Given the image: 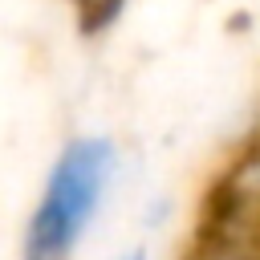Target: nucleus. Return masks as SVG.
<instances>
[{
    "label": "nucleus",
    "mask_w": 260,
    "mask_h": 260,
    "mask_svg": "<svg viewBox=\"0 0 260 260\" xmlns=\"http://www.w3.org/2000/svg\"><path fill=\"white\" fill-rule=\"evenodd\" d=\"M118 171V146L106 134H85L61 146L41 203L32 207L20 240V260H69L89 219L98 215Z\"/></svg>",
    "instance_id": "obj_1"
},
{
    "label": "nucleus",
    "mask_w": 260,
    "mask_h": 260,
    "mask_svg": "<svg viewBox=\"0 0 260 260\" xmlns=\"http://www.w3.org/2000/svg\"><path fill=\"white\" fill-rule=\"evenodd\" d=\"M187 260H260V256H256L252 248L236 244V240H223V236H211V232H203L199 248H195Z\"/></svg>",
    "instance_id": "obj_2"
},
{
    "label": "nucleus",
    "mask_w": 260,
    "mask_h": 260,
    "mask_svg": "<svg viewBox=\"0 0 260 260\" xmlns=\"http://www.w3.org/2000/svg\"><path fill=\"white\" fill-rule=\"evenodd\" d=\"M73 4H77V20H81V28H85V32H102L106 24L118 20V12H122L126 0H73Z\"/></svg>",
    "instance_id": "obj_3"
},
{
    "label": "nucleus",
    "mask_w": 260,
    "mask_h": 260,
    "mask_svg": "<svg viewBox=\"0 0 260 260\" xmlns=\"http://www.w3.org/2000/svg\"><path fill=\"white\" fill-rule=\"evenodd\" d=\"M122 260H146V252H142V248H134V252H126Z\"/></svg>",
    "instance_id": "obj_4"
}]
</instances>
